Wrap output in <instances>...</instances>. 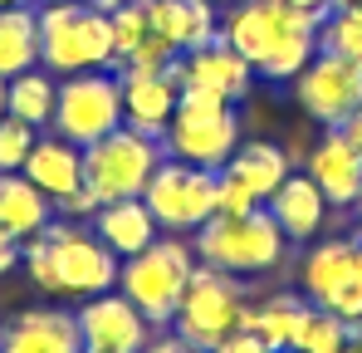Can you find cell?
I'll use <instances>...</instances> for the list:
<instances>
[{
    "label": "cell",
    "instance_id": "cell-1",
    "mask_svg": "<svg viewBox=\"0 0 362 353\" xmlns=\"http://www.w3.org/2000/svg\"><path fill=\"white\" fill-rule=\"evenodd\" d=\"M318 10L294 0H235L226 5L221 40L259 79H299V69L318 55Z\"/></svg>",
    "mask_w": 362,
    "mask_h": 353
},
{
    "label": "cell",
    "instance_id": "cell-2",
    "mask_svg": "<svg viewBox=\"0 0 362 353\" xmlns=\"http://www.w3.org/2000/svg\"><path fill=\"white\" fill-rule=\"evenodd\" d=\"M20 265L25 275L40 285L45 294H108L118 285V255L78 221H49L40 235H30L20 245Z\"/></svg>",
    "mask_w": 362,
    "mask_h": 353
},
{
    "label": "cell",
    "instance_id": "cell-3",
    "mask_svg": "<svg viewBox=\"0 0 362 353\" xmlns=\"http://www.w3.org/2000/svg\"><path fill=\"white\" fill-rule=\"evenodd\" d=\"M40 64L54 79L88 74V69H118L113 15L93 10L88 0L40 5Z\"/></svg>",
    "mask_w": 362,
    "mask_h": 353
},
{
    "label": "cell",
    "instance_id": "cell-4",
    "mask_svg": "<svg viewBox=\"0 0 362 353\" xmlns=\"http://www.w3.org/2000/svg\"><path fill=\"white\" fill-rule=\"evenodd\" d=\"M196 255L201 265H216V270H230V275H264V270H279L284 255H289V235L279 231V221L255 206L245 216H211L201 231H196Z\"/></svg>",
    "mask_w": 362,
    "mask_h": 353
},
{
    "label": "cell",
    "instance_id": "cell-5",
    "mask_svg": "<svg viewBox=\"0 0 362 353\" xmlns=\"http://www.w3.org/2000/svg\"><path fill=\"white\" fill-rule=\"evenodd\" d=\"M191 270H196V245H186L181 235H157L147 250L127 255L118 265V294H127L152 319V329H162L177 314Z\"/></svg>",
    "mask_w": 362,
    "mask_h": 353
},
{
    "label": "cell",
    "instance_id": "cell-6",
    "mask_svg": "<svg viewBox=\"0 0 362 353\" xmlns=\"http://www.w3.org/2000/svg\"><path fill=\"white\" fill-rule=\"evenodd\" d=\"M245 309H250V304H245L240 275L196 260V270H191V280H186V290H181L177 314H172V334H181L186 344L211 353L221 339H230V334L240 329Z\"/></svg>",
    "mask_w": 362,
    "mask_h": 353
},
{
    "label": "cell",
    "instance_id": "cell-7",
    "mask_svg": "<svg viewBox=\"0 0 362 353\" xmlns=\"http://www.w3.org/2000/svg\"><path fill=\"white\" fill-rule=\"evenodd\" d=\"M162 147L177 162L221 172L235 157V147H240V113H235V103L201 99V94H181L177 113H172L167 133H162Z\"/></svg>",
    "mask_w": 362,
    "mask_h": 353
},
{
    "label": "cell",
    "instance_id": "cell-8",
    "mask_svg": "<svg viewBox=\"0 0 362 353\" xmlns=\"http://www.w3.org/2000/svg\"><path fill=\"white\" fill-rule=\"evenodd\" d=\"M162 162H167L162 138H147L122 123L108 138L83 147V181L98 191V201H122V196H142Z\"/></svg>",
    "mask_w": 362,
    "mask_h": 353
},
{
    "label": "cell",
    "instance_id": "cell-9",
    "mask_svg": "<svg viewBox=\"0 0 362 353\" xmlns=\"http://www.w3.org/2000/svg\"><path fill=\"white\" fill-rule=\"evenodd\" d=\"M64 142L88 147L98 138H108L122 128V79L118 69H88V74H69L59 84V103H54V123Z\"/></svg>",
    "mask_w": 362,
    "mask_h": 353
},
{
    "label": "cell",
    "instance_id": "cell-10",
    "mask_svg": "<svg viewBox=\"0 0 362 353\" xmlns=\"http://www.w3.org/2000/svg\"><path fill=\"white\" fill-rule=\"evenodd\" d=\"M216 191H221V172H206V167H191V162L167 157L152 172L142 201H147V211L157 216L162 231H172V235L191 231L196 235L216 216Z\"/></svg>",
    "mask_w": 362,
    "mask_h": 353
},
{
    "label": "cell",
    "instance_id": "cell-11",
    "mask_svg": "<svg viewBox=\"0 0 362 353\" xmlns=\"http://www.w3.org/2000/svg\"><path fill=\"white\" fill-rule=\"evenodd\" d=\"M294 103L318 128H343L362 108V64L318 50L294 79Z\"/></svg>",
    "mask_w": 362,
    "mask_h": 353
},
{
    "label": "cell",
    "instance_id": "cell-12",
    "mask_svg": "<svg viewBox=\"0 0 362 353\" xmlns=\"http://www.w3.org/2000/svg\"><path fill=\"white\" fill-rule=\"evenodd\" d=\"M172 84L181 94H201V99H221V103H240L245 94L255 89V69L245 64L221 35L201 50H186L172 59Z\"/></svg>",
    "mask_w": 362,
    "mask_h": 353
},
{
    "label": "cell",
    "instance_id": "cell-13",
    "mask_svg": "<svg viewBox=\"0 0 362 353\" xmlns=\"http://www.w3.org/2000/svg\"><path fill=\"white\" fill-rule=\"evenodd\" d=\"M78 329L88 349H113V353H142L152 344V319L127 299V294H93L78 309Z\"/></svg>",
    "mask_w": 362,
    "mask_h": 353
},
{
    "label": "cell",
    "instance_id": "cell-14",
    "mask_svg": "<svg viewBox=\"0 0 362 353\" xmlns=\"http://www.w3.org/2000/svg\"><path fill=\"white\" fill-rule=\"evenodd\" d=\"M308 176L328 196V206H353L362 191V142H353L343 128H328L308 152Z\"/></svg>",
    "mask_w": 362,
    "mask_h": 353
},
{
    "label": "cell",
    "instance_id": "cell-15",
    "mask_svg": "<svg viewBox=\"0 0 362 353\" xmlns=\"http://www.w3.org/2000/svg\"><path fill=\"white\" fill-rule=\"evenodd\" d=\"M118 79H122V123L147 133V138H162L181 103V89L172 84V74L167 69H118Z\"/></svg>",
    "mask_w": 362,
    "mask_h": 353
},
{
    "label": "cell",
    "instance_id": "cell-16",
    "mask_svg": "<svg viewBox=\"0 0 362 353\" xmlns=\"http://www.w3.org/2000/svg\"><path fill=\"white\" fill-rule=\"evenodd\" d=\"M113 50H118V69H172V40L157 30L152 0H127L113 10Z\"/></svg>",
    "mask_w": 362,
    "mask_h": 353
},
{
    "label": "cell",
    "instance_id": "cell-17",
    "mask_svg": "<svg viewBox=\"0 0 362 353\" xmlns=\"http://www.w3.org/2000/svg\"><path fill=\"white\" fill-rule=\"evenodd\" d=\"M0 353H83L78 314H69V309H25L0 329Z\"/></svg>",
    "mask_w": 362,
    "mask_h": 353
},
{
    "label": "cell",
    "instance_id": "cell-18",
    "mask_svg": "<svg viewBox=\"0 0 362 353\" xmlns=\"http://www.w3.org/2000/svg\"><path fill=\"white\" fill-rule=\"evenodd\" d=\"M93 235H98L118 260H127V255L147 250V245L162 235V226H157V216L147 211L142 196H122V201H103V206L93 211Z\"/></svg>",
    "mask_w": 362,
    "mask_h": 353
},
{
    "label": "cell",
    "instance_id": "cell-19",
    "mask_svg": "<svg viewBox=\"0 0 362 353\" xmlns=\"http://www.w3.org/2000/svg\"><path fill=\"white\" fill-rule=\"evenodd\" d=\"M264 211L279 221V231L289 235V240H313V235L323 231V221H328V196L313 186L308 172H289L284 186L264 201Z\"/></svg>",
    "mask_w": 362,
    "mask_h": 353
},
{
    "label": "cell",
    "instance_id": "cell-20",
    "mask_svg": "<svg viewBox=\"0 0 362 353\" xmlns=\"http://www.w3.org/2000/svg\"><path fill=\"white\" fill-rule=\"evenodd\" d=\"M54 221V201L30 181L25 172H0V231L15 245H25L30 235H40Z\"/></svg>",
    "mask_w": 362,
    "mask_h": 353
},
{
    "label": "cell",
    "instance_id": "cell-21",
    "mask_svg": "<svg viewBox=\"0 0 362 353\" xmlns=\"http://www.w3.org/2000/svg\"><path fill=\"white\" fill-rule=\"evenodd\" d=\"M362 270V240L353 235H338V240H318L299 265V280H303V294L313 304H323L328 294L338 290L343 280H353Z\"/></svg>",
    "mask_w": 362,
    "mask_h": 353
},
{
    "label": "cell",
    "instance_id": "cell-22",
    "mask_svg": "<svg viewBox=\"0 0 362 353\" xmlns=\"http://www.w3.org/2000/svg\"><path fill=\"white\" fill-rule=\"evenodd\" d=\"M221 172L230 176V181H240L245 191L264 206V201L284 186V176L294 172V157H289L279 142H240V147H235V157H230Z\"/></svg>",
    "mask_w": 362,
    "mask_h": 353
},
{
    "label": "cell",
    "instance_id": "cell-23",
    "mask_svg": "<svg viewBox=\"0 0 362 353\" xmlns=\"http://www.w3.org/2000/svg\"><path fill=\"white\" fill-rule=\"evenodd\" d=\"M25 176H30L49 201H64L69 191L83 186V147L64 142L59 133H54V138H40L35 152L25 157Z\"/></svg>",
    "mask_w": 362,
    "mask_h": 353
},
{
    "label": "cell",
    "instance_id": "cell-24",
    "mask_svg": "<svg viewBox=\"0 0 362 353\" xmlns=\"http://www.w3.org/2000/svg\"><path fill=\"white\" fill-rule=\"evenodd\" d=\"M152 15H157V30L172 40V50H201L221 35V5L216 0H152Z\"/></svg>",
    "mask_w": 362,
    "mask_h": 353
},
{
    "label": "cell",
    "instance_id": "cell-25",
    "mask_svg": "<svg viewBox=\"0 0 362 353\" xmlns=\"http://www.w3.org/2000/svg\"><path fill=\"white\" fill-rule=\"evenodd\" d=\"M308 309H313V299L308 294H269V299H259V304H250L240 319V329L250 334H259L264 339V349H294V339H299V324L308 319Z\"/></svg>",
    "mask_w": 362,
    "mask_h": 353
},
{
    "label": "cell",
    "instance_id": "cell-26",
    "mask_svg": "<svg viewBox=\"0 0 362 353\" xmlns=\"http://www.w3.org/2000/svg\"><path fill=\"white\" fill-rule=\"evenodd\" d=\"M40 64V5L0 10V79H20Z\"/></svg>",
    "mask_w": 362,
    "mask_h": 353
},
{
    "label": "cell",
    "instance_id": "cell-27",
    "mask_svg": "<svg viewBox=\"0 0 362 353\" xmlns=\"http://www.w3.org/2000/svg\"><path fill=\"white\" fill-rule=\"evenodd\" d=\"M54 103H59V79L45 64H35L30 74L10 79V89H5V113L25 118L30 128H49L54 123Z\"/></svg>",
    "mask_w": 362,
    "mask_h": 353
},
{
    "label": "cell",
    "instance_id": "cell-28",
    "mask_svg": "<svg viewBox=\"0 0 362 353\" xmlns=\"http://www.w3.org/2000/svg\"><path fill=\"white\" fill-rule=\"evenodd\" d=\"M318 50L362 64V5H328L318 20Z\"/></svg>",
    "mask_w": 362,
    "mask_h": 353
},
{
    "label": "cell",
    "instance_id": "cell-29",
    "mask_svg": "<svg viewBox=\"0 0 362 353\" xmlns=\"http://www.w3.org/2000/svg\"><path fill=\"white\" fill-rule=\"evenodd\" d=\"M348 334H353V324H343L338 314H328V309H308V319L299 324V339H294V349L299 353H343L348 344Z\"/></svg>",
    "mask_w": 362,
    "mask_h": 353
},
{
    "label": "cell",
    "instance_id": "cell-30",
    "mask_svg": "<svg viewBox=\"0 0 362 353\" xmlns=\"http://www.w3.org/2000/svg\"><path fill=\"white\" fill-rule=\"evenodd\" d=\"M40 128H30L25 118H0V172H25V157L35 152Z\"/></svg>",
    "mask_w": 362,
    "mask_h": 353
},
{
    "label": "cell",
    "instance_id": "cell-31",
    "mask_svg": "<svg viewBox=\"0 0 362 353\" xmlns=\"http://www.w3.org/2000/svg\"><path fill=\"white\" fill-rule=\"evenodd\" d=\"M259 201L245 191L240 181H230V176L221 172V191H216V216H245V211H255Z\"/></svg>",
    "mask_w": 362,
    "mask_h": 353
},
{
    "label": "cell",
    "instance_id": "cell-32",
    "mask_svg": "<svg viewBox=\"0 0 362 353\" xmlns=\"http://www.w3.org/2000/svg\"><path fill=\"white\" fill-rule=\"evenodd\" d=\"M98 206H103V201H98V191H93L88 181H83L78 191H69L64 201H54V211H59L64 221H83V216H93Z\"/></svg>",
    "mask_w": 362,
    "mask_h": 353
},
{
    "label": "cell",
    "instance_id": "cell-33",
    "mask_svg": "<svg viewBox=\"0 0 362 353\" xmlns=\"http://www.w3.org/2000/svg\"><path fill=\"white\" fill-rule=\"evenodd\" d=\"M211 353H274V349H264V339L259 334H250V329H235L230 339H221Z\"/></svg>",
    "mask_w": 362,
    "mask_h": 353
},
{
    "label": "cell",
    "instance_id": "cell-34",
    "mask_svg": "<svg viewBox=\"0 0 362 353\" xmlns=\"http://www.w3.org/2000/svg\"><path fill=\"white\" fill-rule=\"evenodd\" d=\"M142 353H206V349H196V344H186L181 334H152V344Z\"/></svg>",
    "mask_w": 362,
    "mask_h": 353
},
{
    "label": "cell",
    "instance_id": "cell-35",
    "mask_svg": "<svg viewBox=\"0 0 362 353\" xmlns=\"http://www.w3.org/2000/svg\"><path fill=\"white\" fill-rule=\"evenodd\" d=\"M343 133H348V138H353V142H362V108L353 118H348V123H343Z\"/></svg>",
    "mask_w": 362,
    "mask_h": 353
},
{
    "label": "cell",
    "instance_id": "cell-36",
    "mask_svg": "<svg viewBox=\"0 0 362 353\" xmlns=\"http://www.w3.org/2000/svg\"><path fill=\"white\" fill-rule=\"evenodd\" d=\"M343 353H362V324L348 334V344H343Z\"/></svg>",
    "mask_w": 362,
    "mask_h": 353
},
{
    "label": "cell",
    "instance_id": "cell-37",
    "mask_svg": "<svg viewBox=\"0 0 362 353\" xmlns=\"http://www.w3.org/2000/svg\"><path fill=\"white\" fill-rule=\"evenodd\" d=\"M88 5H93V10H103V15H113L118 5H127V0H88Z\"/></svg>",
    "mask_w": 362,
    "mask_h": 353
},
{
    "label": "cell",
    "instance_id": "cell-38",
    "mask_svg": "<svg viewBox=\"0 0 362 353\" xmlns=\"http://www.w3.org/2000/svg\"><path fill=\"white\" fill-rule=\"evenodd\" d=\"M294 5H303V10H318V15H323V10H328L333 0H294Z\"/></svg>",
    "mask_w": 362,
    "mask_h": 353
},
{
    "label": "cell",
    "instance_id": "cell-39",
    "mask_svg": "<svg viewBox=\"0 0 362 353\" xmlns=\"http://www.w3.org/2000/svg\"><path fill=\"white\" fill-rule=\"evenodd\" d=\"M353 216H358V235H362V191H358V201H353Z\"/></svg>",
    "mask_w": 362,
    "mask_h": 353
},
{
    "label": "cell",
    "instance_id": "cell-40",
    "mask_svg": "<svg viewBox=\"0 0 362 353\" xmlns=\"http://www.w3.org/2000/svg\"><path fill=\"white\" fill-rule=\"evenodd\" d=\"M5 89H10V79H0V118H5Z\"/></svg>",
    "mask_w": 362,
    "mask_h": 353
},
{
    "label": "cell",
    "instance_id": "cell-41",
    "mask_svg": "<svg viewBox=\"0 0 362 353\" xmlns=\"http://www.w3.org/2000/svg\"><path fill=\"white\" fill-rule=\"evenodd\" d=\"M10 5H35V0H0V10H10Z\"/></svg>",
    "mask_w": 362,
    "mask_h": 353
},
{
    "label": "cell",
    "instance_id": "cell-42",
    "mask_svg": "<svg viewBox=\"0 0 362 353\" xmlns=\"http://www.w3.org/2000/svg\"><path fill=\"white\" fill-rule=\"evenodd\" d=\"M5 245H15V240H10V235H5V231H0V250H5Z\"/></svg>",
    "mask_w": 362,
    "mask_h": 353
},
{
    "label": "cell",
    "instance_id": "cell-43",
    "mask_svg": "<svg viewBox=\"0 0 362 353\" xmlns=\"http://www.w3.org/2000/svg\"><path fill=\"white\" fill-rule=\"evenodd\" d=\"M83 353H113V349H88V344H83Z\"/></svg>",
    "mask_w": 362,
    "mask_h": 353
},
{
    "label": "cell",
    "instance_id": "cell-44",
    "mask_svg": "<svg viewBox=\"0 0 362 353\" xmlns=\"http://www.w3.org/2000/svg\"><path fill=\"white\" fill-rule=\"evenodd\" d=\"M333 5H362V0H333Z\"/></svg>",
    "mask_w": 362,
    "mask_h": 353
},
{
    "label": "cell",
    "instance_id": "cell-45",
    "mask_svg": "<svg viewBox=\"0 0 362 353\" xmlns=\"http://www.w3.org/2000/svg\"><path fill=\"white\" fill-rule=\"evenodd\" d=\"M35 5H59V0H35Z\"/></svg>",
    "mask_w": 362,
    "mask_h": 353
},
{
    "label": "cell",
    "instance_id": "cell-46",
    "mask_svg": "<svg viewBox=\"0 0 362 353\" xmlns=\"http://www.w3.org/2000/svg\"><path fill=\"white\" fill-rule=\"evenodd\" d=\"M216 5H235V0H216Z\"/></svg>",
    "mask_w": 362,
    "mask_h": 353
},
{
    "label": "cell",
    "instance_id": "cell-47",
    "mask_svg": "<svg viewBox=\"0 0 362 353\" xmlns=\"http://www.w3.org/2000/svg\"><path fill=\"white\" fill-rule=\"evenodd\" d=\"M279 353H299V349H279Z\"/></svg>",
    "mask_w": 362,
    "mask_h": 353
},
{
    "label": "cell",
    "instance_id": "cell-48",
    "mask_svg": "<svg viewBox=\"0 0 362 353\" xmlns=\"http://www.w3.org/2000/svg\"><path fill=\"white\" fill-rule=\"evenodd\" d=\"M358 240H362V235H358Z\"/></svg>",
    "mask_w": 362,
    "mask_h": 353
}]
</instances>
